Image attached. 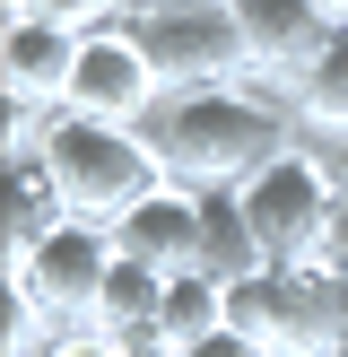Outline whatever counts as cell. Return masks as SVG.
Segmentation results:
<instances>
[{
	"label": "cell",
	"mask_w": 348,
	"mask_h": 357,
	"mask_svg": "<svg viewBox=\"0 0 348 357\" xmlns=\"http://www.w3.org/2000/svg\"><path fill=\"white\" fill-rule=\"evenodd\" d=\"M148 139H157V157H166V174L183 192H244L305 131L287 114H270V105H253L244 87H200V96H166L157 105Z\"/></svg>",
	"instance_id": "obj_1"
},
{
	"label": "cell",
	"mask_w": 348,
	"mask_h": 357,
	"mask_svg": "<svg viewBox=\"0 0 348 357\" xmlns=\"http://www.w3.org/2000/svg\"><path fill=\"white\" fill-rule=\"evenodd\" d=\"M44 166H52V183H61L70 218H96V227H113L122 209H139L148 192L174 183L148 131H113V122H87V114H52Z\"/></svg>",
	"instance_id": "obj_2"
},
{
	"label": "cell",
	"mask_w": 348,
	"mask_h": 357,
	"mask_svg": "<svg viewBox=\"0 0 348 357\" xmlns=\"http://www.w3.org/2000/svg\"><path fill=\"white\" fill-rule=\"evenodd\" d=\"M235 201H244V218H253V236H261V261H278V271L322 261V244H331V209H340V183H331V157L313 149V139L278 149L270 166L235 192Z\"/></svg>",
	"instance_id": "obj_3"
},
{
	"label": "cell",
	"mask_w": 348,
	"mask_h": 357,
	"mask_svg": "<svg viewBox=\"0 0 348 357\" xmlns=\"http://www.w3.org/2000/svg\"><path fill=\"white\" fill-rule=\"evenodd\" d=\"M139 35V52L157 61L166 96H200V87H235L253 70L244 52V26H235V0L226 9H122Z\"/></svg>",
	"instance_id": "obj_4"
},
{
	"label": "cell",
	"mask_w": 348,
	"mask_h": 357,
	"mask_svg": "<svg viewBox=\"0 0 348 357\" xmlns=\"http://www.w3.org/2000/svg\"><path fill=\"white\" fill-rule=\"evenodd\" d=\"M157 105H166V79H157V61L139 52L131 17L113 9V26L79 35V70H70V105H61V114L113 122V131H148Z\"/></svg>",
	"instance_id": "obj_5"
},
{
	"label": "cell",
	"mask_w": 348,
	"mask_h": 357,
	"mask_svg": "<svg viewBox=\"0 0 348 357\" xmlns=\"http://www.w3.org/2000/svg\"><path fill=\"white\" fill-rule=\"evenodd\" d=\"M104 271H113V227H96V218H61L26 261H9V279H26V288L44 296L52 323H96Z\"/></svg>",
	"instance_id": "obj_6"
},
{
	"label": "cell",
	"mask_w": 348,
	"mask_h": 357,
	"mask_svg": "<svg viewBox=\"0 0 348 357\" xmlns=\"http://www.w3.org/2000/svg\"><path fill=\"white\" fill-rule=\"evenodd\" d=\"M113 253L139 261V271H157V279L200 271V192L166 183V192H148L139 209H122V218H113Z\"/></svg>",
	"instance_id": "obj_7"
},
{
	"label": "cell",
	"mask_w": 348,
	"mask_h": 357,
	"mask_svg": "<svg viewBox=\"0 0 348 357\" xmlns=\"http://www.w3.org/2000/svg\"><path fill=\"white\" fill-rule=\"evenodd\" d=\"M70 70H79V35L52 26V17H9L0 26V96L9 105H70Z\"/></svg>",
	"instance_id": "obj_8"
},
{
	"label": "cell",
	"mask_w": 348,
	"mask_h": 357,
	"mask_svg": "<svg viewBox=\"0 0 348 357\" xmlns=\"http://www.w3.org/2000/svg\"><path fill=\"white\" fill-rule=\"evenodd\" d=\"M235 26H244V52H253V70H278V79H296V70L322 52L331 17L313 9V0H235Z\"/></svg>",
	"instance_id": "obj_9"
},
{
	"label": "cell",
	"mask_w": 348,
	"mask_h": 357,
	"mask_svg": "<svg viewBox=\"0 0 348 357\" xmlns=\"http://www.w3.org/2000/svg\"><path fill=\"white\" fill-rule=\"evenodd\" d=\"M296 122H305L313 149H340L348 139V26H331L322 52L296 70Z\"/></svg>",
	"instance_id": "obj_10"
},
{
	"label": "cell",
	"mask_w": 348,
	"mask_h": 357,
	"mask_svg": "<svg viewBox=\"0 0 348 357\" xmlns=\"http://www.w3.org/2000/svg\"><path fill=\"white\" fill-rule=\"evenodd\" d=\"M200 271L209 279H253V271H270L261 261V236H253V218H244V201L235 192H200Z\"/></svg>",
	"instance_id": "obj_11"
},
{
	"label": "cell",
	"mask_w": 348,
	"mask_h": 357,
	"mask_svg": "<svg viewBox=\"0 0 348 357\" xmlns=\"http://www.w3.org/2000/svg\"><path fill=\"white\" fill-rule=\"evenodd\" d=\"M61 218H70V201H61V183H52L44 149H35V157H9V261H26Z\"/></svg>",
	"instance_id": "obj_12"
},
{
	"label": "cell",
	"mask_w": 348,
	"mask_h": 357,
	"mask_svg": "<svg viewBox=\"0 0 348 357\" xmlns=\"http://www.w3.org/2000/svg\"><path fill=\"white\" fill-rule=\"evenodd\" d=\"M157 314H166V279L113 253V271H104V288H96V331H113V340H148Z\"/></svg>",
	"instance_id": "obj_13"
},
{
	"label": "cell",
	"mask_w": 348,
	"mask_h": 357,
	"mask_svg": "<svg viewBox=\"0 0 348 357\" xmlns=\"http://www.w3.org/2000/svg\"><path fill=\"white\" fill-rule=\"evenodd\" d=\"M209 331H226V279L174 271V279H166V314H157V340L183 357V349H200Z\"/></svg>",
	"instance_id": "obj_14"
},
{
	"label": "cell",
	"mask_w": 348,
	"mask_h": 357,
	"mask_svg": "<svg viewBox=\"0 0 348 357\" xmlns=\"http://www.w3.org/2000/svg\"><path fill=\"white\" fill-rule=\"evenodd\" d=\"M113 9L122 0H0V26H9V17H52V26H70V35H96V26H113Z\"/></svg>",
	"instance_id": "obj_15"
},
{
	"label": "cell",
	"mask_w": 348,
	"mask_h": 357,
	"mask_svg": "<svg viewBox=\"0 0 348 357\" xmlns=\"http://www.w3.org/2000/svg\"><path fill=\"white\" fill-rule=\"evenodd\" d=\"M35 357H122V340H113V331H96V323H61Z\"/></svg>",
	"instance_id": "obj_16"
},
{
	"label": "cell",
	"mask_w": 348,
	"mask_h": 357,
	"mask_svg": "<svg viewBox=\"0 0 348 357\" xmlns=\"http://www.w3.org/2000/svg\"><path fill=\"white\" fill-rule=\"evenodd\" d=\"M183 357H278V349H261V340H244V331L226 323V331H209V340H200V349H183Z\"/></svg>",
	"instance_id": "obj_17"
},
{
	"label": "cell",
	"mask_w": 348,
	"mask_h": 357,
	"mask_svg": "<svg viewBox=\"0 0 348 357\" xmlns=\"http://www.w3.org/2000/svg\"><path fill=\"white\" fill-rule=\"evenodd\" d=\"M322 261H331V271H348V192H340V209H331V244H322Z\"/></svg>",
	"instance_id": "obj_18"
},
{
	"label": "cell",
	"mask_w": 348,
	"mask_h": 357,
	"mask_svg": "<svg viewBox=\"0 0 348 357\" xmlns=\"http://www.w3.org/2000/svg\"><path fill=\"white\" fill-rule=\"evenodd\" d=\"M322 157H331V183L348 192V139H340V149H322Z\"/></svg>",
	"instance_id": "obj_19"
},
{
	"label": "cell",
	"mask_w": 348,
	"mask_h": 357,
	"mask_svg": "<svg viewBox=\"0 0 348 357\" xmlns=\"http://www.w3.org/2000/svg\"><path fill=\"white\" fill-rule=\"evenodd\" d=\"M139 9H226V0H139Z\"/></svg>",
	"instance_id": "obj_20"
},
{
	"label": "cell",
	"mask_w": 348,
	"mask_h": 357,
	"mask_svg": "<svg viewBox=\"0 0 348 357\" xmlns=\"http://www.w3.org/2000/svg\"><path fill=\"white\" fill-rule=\"evenodd\" d=\"M313 9H322V17H331V26H348V0H313Z\"/></svg>",
	"instance_id": "obj_21"
},
{
	"label": "cell",
	"mask_w": 348,
	"mask_h": 357,
	"mask_svg": "<svg viewBox=\"0 0 348 357\" xmlns=\"http://www.w3.org/2000/svg\"><path fill=\"white\" fill-rule=\"evenodd\" d=\"M313 357H348V340H331V349H313Z\"/></svg>",
	"instance_id": "obj_22"
},
{
	"label": "cell",
	"mask_w": 348,
	"mask_h": 357,
	"mask_svg": "<svg viewBox=\"0 0 348 357\" xmlns=\"http://www.w3.org/2000/svg\"><path fill=\"white\" fill-rule=\"evenodd\" d=\"M122 9H139V0H122Z\"/></svg>",
	"instance_id": "obj_23"
}]
</instances>
